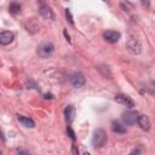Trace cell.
Segmentation results:
<instances>
[{"label": "cell", "instance_id": "cell-1", "mask_svg": "<svg viewBox=\"0 0 155 155\" xmlns=\"http://www.w3.org/2000/svg\"><path fill=\"white\" fill-rule=\"evenodd\" d=\"M53 52H54V46L50 41H44L38 47V54L40 58H44V59L50 58L53 54Z\"/></svg>", "mask_w": 155, "mask_h": 155}, {"label": "cell", "instance_id": "cell-2", "mask_svg": "<svg viewBox=\"0 0 155 155\" xmlns=\"http://www.w3.org/2000/svg\"><path fill=\"white\" fill-rule=\"evenodd\" d=\"M107 143V132L102 128H97L92 136V147L101 148Z\"/></svg>", "mask_w": 155, "mask_h": 155}, {"label": "cell", "instance_id": "cell-3", "mask_svg": "<svg viewBox=\"0 0 155 155\" xmlns=\"http://www.w3.org/2000/svg\"><path fill=\"white\" fill-rule=\"evenodd\" d=\"M126 50L131 53V54H139L142 52V45L140 42L134 39V38H131L127 40L126 42Z\"/></svg>", "mask_w": 155, "mask_h": 155}, {"label": "cell", "instance_id": "cell-4", "mask_svg": "<svg viewBox=\"0 0 155 155\" xmlns=\"http://www.w3.org/2000/svg\"><path fill=\"white\" fill-rule=\"evenodd\" d=\"M86 82V79L85 76L81 74V73H74L71 76H70V84L73 85V87L75 88H79L81 86H84Z\"/></svg>", "mask_w": 155, "mask_h": 155}, {"label": "cell", "instance_id": "cell-5", "mask_svg": "<svg viewBox=\"0 0 155 155\" xmlns=\"http://www.w3.org/2000/svg\"><path fill=\"white\" fill-rule=\"evenodd\" d=\"M39 15L44 18V19H53L54 18V13L52 11V8L45 4H41L39 6Z\"/></svg>", "mask_w": 155, "mask_h": 155}, {"label": "cell", "instance_id": "cell-6", "mask_svg": "<svg viewBox=\"0 0 155 155\" xmlns=\"http://www.w3.org/2000/svg\"><path fill=\"white\" fill-rule=\"evenodd\" d=\"M137 117H138V113L134 111V110H127L122 114V120L126 125H133L136 124L137 121Z\"/></svg>", "mask_w": 155, "mask_h": 155}, {"label": "cell", "instance_id": "cell-7", "mask_svg": "<svg viewBox=\"0 0 155 155\" xmlns=\"http://www.w3.org/2000/svg\"><path fill=\"white\" fill-rule=\"evenodd\" d=\"M115 102H117V103H120V104H122V105H125V107H127V108H132V107H134V102H133V99L130 97V96H127V94H117V96H115Z\"/></svg>", "mask_w": 155, "mask_h": 155}, {"label": "cell", "instance_id": "cell-8", "mask_svg": "<svg viewBox=\"0 0 155 155\" xmlns=\"http://www.w3.org/2000/svg\"><path fill=\"white\" fill-rule=\"evenodd\" d=\"M120 33L119 31H115V30H105L104 33H103V38L108 41V42H110V44H115V42H117L119 40H120Z\"/></svg>", "mask_w": 155, "mask_h": 155}, {"label": "cell", "instance_id": "cell-9", "mask_svg": "<svg viewBox=\"0 0 155 155\" xmlns=\"http://www.w3.org/2000/svg\"><path fill=\"white\" fill-rule=\"evenodd\" d=\"M15 39V34L12 31H8V30H5V31H1L0 33V45H8L13 41Z\"/></svg>", "mask_w": 155, "mask_h": 155}, {"label": "cell", "instance_id": "cell-10", "mask_svg": "<svg viewBox=\"0 0 155 155\" xmlns=\"http://www.w3.org/2000/svg\"><path fill=\"white\" fill-rule=\"evenodd\" d=\"M137 124H138V126H139L142 130H144V131H149V130H150V126H151L150 120H149V117H148L147 115H138V117H137Z\"/></svg>", "mask_w": 155, "mask_h": 155}, {"label": "cell", "instance_id": "cell-11", "mask_svg": "<svg viewBox=\"0 0 155 155\" xmlns=\"http://www.w3.org/2000/svg\"><path fill=\"white\" fill-rule=\"evenodd\" d=\"M64 117H65V121L68 124H71L74 121V117H75V108L73 105H68L64 109Z\"/></svg>", "mask_w": 155, "mask_h": 155}, {"label": "cell", "instance_id": "cell-12", "mask_svg": "<svg viewBox=\"0 0 155 155\" xmlns=\"http://www.w3.org/2000/svg\"><path fill=\"white\" fill-rule=\"evenodd\" d=\"M17 120L24 126V127H28V128H33L35 126V122L30 119V117H27L24 115H17Z\"/></svg>", "mask_w": 155, "mask_h": 155}, {"label": "cell", "instance_id": "cell-13", "mask_svg": "<svg viewBox=\"0 0 155 155\" xmlns=\"http://www.w3.org/2000/svg\"><path fill=\"white\" fill-rule=\"evenodd\" d=\"M111 130H113V132H115V133H126V127L121 124V122H119V121H113L111 122Z\"/></svg>", "mask_w": 155, "mask_h": 155}, {"label": "cell", "instance_id": "cell-14", "mask_svg": "<svg viewBox=\"0 0 155 155\" xmlns=\"http://www.w3.org/2000/svg\"><path fill=\"white\" fill-rule=\"evenodd\" d=\"M8 11H10L11 13H13V15L19 13V12H21V4L16 2V1L10 2V5H8Z\"/></svg>", "mask_w": 155, "mask_h": 155}, {"label": "cell", "instance_id": "cell-15", "mask_svg": "<svg viewBox=\"0 0 155 155\" xmlns=\"http://www.w3.org/2000/svg\"><path fill=\"white\" fill-rule=\"evenodd\" d=\"M25 86H27V88H35V90H39L38 84H36L35 81H33V80H28V81L25 82Z\"/></svg>", "mask_w": 155, "mask_h": 155}, {"label": "cell", "instance_id": "cell-16", "mask_svg": "<svg viewBox=\"0 0 155 155\" xmlns=\"http://www.w3.org/2000/svg\"><path fill=\"white\" fill-rule=\"evenodd\" d=\"M65 17H67V21H69L70 24H74V21H73V16L70 13V10L69 8H65Z\"/></svg>", "mask_w": 155, "mask_h": 155}, {"label": "cell", "instance_id": "cell-17", "mask_svg": "<svg viewBox=\"0 0 155 155\" xmlns=\"http://www.w3.org/2000/svg\"><path fill=\"white\" fill-rule=\"evenodd\" d=\"M67 133H68V136H69L73 140H75V134H74V132H73V130H71L70 126H68V128H67Z\"/></svg>", "mask_w": 155, "mask_h": 155}, {"label": "cell", "instance_id": "cell-18", "mask_svg": "<svg viewBox=\"0 0 155 155\" xmlns=\"http://www.w3.org/2000/svg\"><path fill=\"white\" fill-rule=\"evenodd\" d=\"M140 2H142V5L144 6V7H149L150 6V0H140Z\"/></svg>", "mask_w": 155, "mask_h": 155}, {"label": "cell", "instance_id": "cell-19", "mask_svg": "<svg viewBox=\"0 0 155 155\" xmlns=\"http://www.w3.org/2000/svg\"><path fill=\"white\" fill-rule=\"evenodd\" d=\"M63 34H64V36H65V40H67L68 42H71V40H70V36H69V34L67 33V30H64V31H63Z\"/></svg>", "mask_w": 155, "mask_h": 155}, {"label": "cell", "instance_id": "cell-20", "mask_svg": "<svg viewBox=\"0 0 155 155\" xmlns=\"http://www.w3.org/2000/svg\"><path fill=\"white\" fill-rule=\"evenodd\" d=\"M44 98H45V99H52V98H53V94H52V93H45V94H44Z\"/></svg>", "mask_w": 155, "mask_h": 155}, {"label": "cell", "instance_id": "cell-21", "mask_svg": "<svg viewBox=\"0 0 155 155\" xmlns=\"http://www.w3.org/2000/svg\"><path fill=\"white\" fill-rule=\"evenodd\" d=\"M0 139H1L2 142L5 140V137H4V134H2V132H1V131H0Z\"/></svg>", "mask_w": 155, "mask_h": 155}, {"label": "cell", "instance_id": "cell-22", "mask_svg": "<svg viewBox=\"0 0 155 155\" xmlns=\"http://www.w3.org/2000/svg\"><path fill=\"white\" fill-rule=\"evenodd\" d=\"M71 151H73V153H74V154H78V153H79V151H78V149H76V148H75V147H74V148H73V150H71Z\"/></svg>", "mask_w": 155, "mask_h": 155}, {"label": "cell", "instance_id": "cell-23", "mask_svg": "<svg viewBox=\"0 0 155 155\" xmlns=\"http://www.w3.org/2000/svg\"><path fill=\"white\" fill-rule=\"evenodd\" d=\"M131 154H139V150H132Z\"/></svg>", "mask_w": 155, "mask_h": 155}, {"label": "cell", "instance_id": "cell-24", "mask_svg": "<svg viewBox=\"0 0 155 155\" xmlns=\"http://www.w3.org/2000/svg\"><path fill=\"white\" fill-rule=\"evenodd\" d=\"M68 1H69V0H68Z\"/></svg>", "mask_w": 155, "mask_h": 155}]
</instances>
